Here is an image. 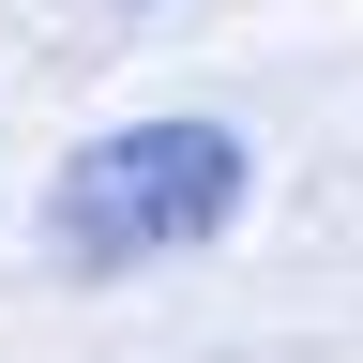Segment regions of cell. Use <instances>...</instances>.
Segmentation results:
<instances>
[{"instance_id": "cell-1", "label": "cell", "mask_w": 363, "mask_h": 363, "mask_svg": "<svg viewBox=\"0 0 363 363\" xmlns=\"http://www.w3.org/2000/svg\"><path fill=\"white\" fill-rule=\"evenodd\" d=\"M242 212V136L227 121H121L45 182V242L76 272H136V257H182V242H227Z\"/></svg>"}]
</instances>
